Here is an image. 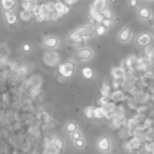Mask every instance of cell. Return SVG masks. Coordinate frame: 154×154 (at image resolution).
Instances as JSON below:
<instances>
[{"label": "cell", "instance_id": "obj_32", "mask_svg": "<svg viewBox=\"0 0 154 154\" xmlns=\"http://www.w3.org/2000/svg\"><path fill=\"white\" fill-rule=\"evenodd\" d=\"M109 103H110V97H106V96H103L98 101V103L101 105V107H105V106Z\"/></svg>", "mask_w": 154, "mask_h": 154}, {"label": "cell", "instance_id": "obj_36", "mask_svg": "<svg viewBox=\"0 0 154 154\" xmlns=\"http://www.w3.org/2000/svg\"><path fill=\"white\" fill-rule=\"evenodd\" d=\"M35 18H36V20H37L38 22H40V21H45V20H47V19H48V17H47V16L42 15V14H40V15L36 16Z\"/></svg>", "mask_w": 154, "mask_h": 154}, {"label": "cell", "instance_id": "obj_39", "mask_svg": "<svg viewBox=\"0 0 154 154\" xmlns=\"http://www.w3.org/2000/svg\"><path fill=\"white\" fill-rule=\"evenodd\" d=\"M23 50H25V52H29L30 50H31V45H28V43H25V45H23Z\"/></svg>", "mask_w": 154, "mask_h": 154}, {"label": "cell", "instance_id": "obj_42", "mask_svg": "<svg viewBox=\"0 0 154 154\" xmlns=\"http://www.w3.org/2000/svg\"><path fill=\"white\" fill-rule=\"evenodd\" d=\"M152 154H154V152H153V153H152Z\"/></svg>", "mask_w": 154, "mask_h": 154}, {"label": "cell", "instance_id": "obj_34", "mask_svg": "<svg viewBox=\"0 0 154 154\" xmlns=\"http://www.w3.org/2000/svg\"><path fill=\"white\" fill-rule=\"evenodd\" d=\"M85 145H86V143L83 138H80V139H78V141H75V146L77 148H83V147H85Z\"/></svg>", "mask_w": 154, "mask_h": 154}, {"label": "cell", "instance_id": "obj_15", "mask_svg": "<svg viewBox=\"0 0 154 154\" xmlns=\"http://www.w3.org/2000/svg\"><path fill=\"white\" fill-rule=\"evenodd\" d=\"M138 15L139 17L143 18V19H149L150 16H151V12H150L149 9H147V7H141L138 12Z\"/></svg>", "mask_w": 154, "mask_h": 154}, {"label": "cell", "instance_id": "obj_38", "mask_svg": "<svg viewBox=\"0 0 154 154\" xmlns=\"http://www.w3.org/2000/svg\"><path fill=\"white\" fill-rule=\"evenodd\" d=\"M138 4V0H130V7H136Z\"/></svg>", "mask_w": 154, "mask_h": 154}, {"label": "cell", "instance_id": "obj_13", "mask_svg": "<svg viewBox=\"0 0 154 154\" xmlns=\"http://www.w3.org/2000/svg\"><path fill=\"white\" fill-rule=\"evenodd\" d=\"M15 0H1V5L5 11H10L15 5Z\"/></svg>", "mask_w": 154, "mask_h": 154}, {"label": "cell", "instance_id": "obj_7", "mask_svg": "<svg viewBox=\"0 0 154 154\" xmlns=\"http://www.w3.org/2000/svg\"><path fill=\"white\" fill-rule=\"evenodd\" d=\"M42 45H45V47H48V48L53 49V48L57 47V45H58V40H57L55 37H49L42 41Z\"/></svg>", "mask_w": 154, "mask_h": 154}, {"label": "cell", "instance_id": "obj_8", "mask_svg": "<svg viewBox=\"0 0 154 154\" xmlns=\"http://www.w3.org/2000/svg\"><path fill=\"white\" fill-rule=\"evenodd\" d=\"M69 39H70L71 41H73L74 43H76V45H77V43H81L83 40H85V38H83V36L79 35V34L77 33L76 31L73 32V33H72L71 35H70Z\"/></svg>", "mask_w": 154, "mask_h": 154}, {"label": "cell", "instance_id": "obj_29", "mask_svg": "<svg viewBox=\"0 0 154 154\" xmlns=\"http://www.w3.org/2000/svg\"><path fill=\"white\" fill-rule=\"evenodd\" d=\"M71 138L73 139L74 141H78V139L81 138V133L79 131H75L73 133H71Z\"/></svg>", "mask_w": 154, "mask_h": 154}, {"label": "cell", "instance_id": "obj_40", "mask_svg": "<svg viewBox=\"0 0 154 154\" xmlns=\"http://www.w3.org/2000/svg\"><path fill=\"white\" fill-rule=\"evenodd\" d=\"M68 13H69V7H68V5H65V9H63L62 12H61V14H62V15H65V14H68Z\"/></svg>", "mask_w": 154, "mask_h": 154}, {"label": "cell", "instance_id": "obj_19", "mask_svg": "<svg viewBox=\"0 0 154 154\" xmlns=\"http://www.w3.org/2000/svg\"><path fill=\"white\" fill-rule=\"evenodd\" d=\"M53 145H54V147L56 148V149L58 150H61L63 148V141H62V139L61 138H55L53 141Z\"/></svg>", "mask_w": 154, "mask_h": 154}, {"label": "cell", "instance_id": "obj_26", "mask_svg": "<svg viewBox=\"0 0 154 154\" xmlns=\"http://www.w3.org/2000/svg\"><path fill=\"white\" fill-rule=\"evenodd\" d=\"M83 75L85 76L86 78H91L92 76H93V71L90 68H85L83 70Z\"/></svg>", "mask_w": 154, "mask_h": 154}, {"label": "cell", "instance_id": "obj_33", "mask_svg": "<svg viewBox=\"0 0 154 154\" xmlns=\"http://www.w3.org/2000/svg\"><path fill=\"white\" fill-rule=\"evenodd\" d=\"M47 7L51 13H54V12H55V2H54V1H50V2H48Z\"/></svg>", "mask_w": 154, "mask_h": 154}, {"label": "cell", "instance_id": "obj_30", "mask_svg": "<svg viewBox=\"0 0 154 154\" xmlns=\"http://www.w3.org/2000/svg\"><path fill=\"white\" fill-rule=\"evenodd\" d=\"M145 150L147 152H149V153H153V152H154V143H153V141H152V143L146 144Z\"/></svg>", "mask_w": 154, "mask_h": 154}, {"label": "cell", "instance_id": "obj_24", "mask_svg": "<svg viewBox=\"0 0 154 154\" xmlns=\"http://www.w3.org/2000/svg\"><path fill=\"white\" fill-rule=\"evenodd\" d=\"M65 4L63 2H61V1L55 2V12H57V13H61L62 10L65 9Z\"/></svg>", "mask_w": 154, "mask_h": 154}, {"label": "cell", "instance_id": "obj_31", "mask_svg": "<svg viewBox=\"0 0 154 154\" xmlns=\"http://www.w3.org/2000/svg\"><path fill=\"white\" fill-rule=\"evenodd\" d=\"M101 14H103V16L106 18V19H112V17H113L111 11H109V10H107V9L103 10V11H101Z\"/></svg>", "mask_w": 154, "mask_h": 154}, {"label": "cell", "instance_id": "obj_1", "mask_svg": "<svg viewBox=\"0 0 154 154\" xmlns=\"http://www.w3.org/2000/svg\"><path fill=\"white\" fill-rule=\"evenodd\" d=\"M93 56V51H91V49H81L78 51L76 57L77 59H81V60H88Z\"/></svg>", "mask_w": 154, "mask_h": 154}, {"label": "cell", "instance_id": "obj_21", "mask_svg": "<svg viewBox=\"0 0 154 154\" xmlns=\"http://www.w3.org/2000/svg\"><path fill=\"white\" fill-rule=\"evenodd\" d=\"M123 92H121V91H115V92H113V93L111 94L110 98L114 99V100H119V99L123 98Z\"/></svg>", "mask_w": 154, "mask_h": 154}, {"label": "cell", "instance_id": "obj_17", "mask_svg": "<svg viewBox=\"0 0 154 154\" xmlns=\"http://www.w3.org/2000/svg\"><path fill=\"white\" fill-rule=\"evenodd\" d=\"M32 16H33V14H32V12H28V11H22L20 13V18L22 19L23 21H29L30 19L32 18Z\"/></svg>", "mask_w": 154, "mask_h": 154}, {"label": "cell", "instance_id": "obj_6", "mask_svg": "<svg viewBox=\"0 0 154 154\" xmlns=\"http://www.w3.org/2000/svg\"><path fill=\"white\" fill-rule=\"evenodd\" d=\"M90 14H91V17L93 18L94 21H95L96 23H101L103 21V19H105V17L103 16L101 12H97V11H95V10L91 9Z\"/></svg>", "mask_w": 154, "mask_h": 154}, {"label": "cell", "instance_id": "obj_20", "mask_svg": "<svg viewBox=\"0 0 154 154\" xmlns=\"http://www.w3.org/2000/svg\"><path fill=\"white\" fill-rule=\"evenodd\" d=\"M106 31H107V28H105L103 25H97L95 29V33L96 35H98V36H103L106 34Z\"/></svg>", "mask_w": 154, "mask_h": 154}, {"label": "cell", "instance_id": "obj_18", "mask_svg": "<svg viewBox=\"0 0 154 154\" xmlns=\"http://www.w3.org/2000/svg\"><path fill=\"white\" fill-rule=\"evenodd\" d=\"M101 94L103 96H106V97H110L111 96V88L108 85H103V88H101Z\"/></svg>", "mask_w": 154, "mask_h": 154}, {"label": "cell", "instance_id": "obj_37", "mask_svg": "<svg viewBox=\"0 0 154 154\" xmlns=\"http://www.w3.org/2000/svg\"><path fill=\"white\" fill-rule=\"evenodd\" d=\"M78 0H63V3L65 5H72V4H75Z\"/></svg>", "mask_w": 154, "mask_h": 154}, {"label": "cell", "instance_id": "obj_16", "mask_svg": "<svg viewBox=\"0 0 154 154\" xmlns=\"http://www.w3.org/2000/svg\"><path fill=\"white\" fill-rule=\"evenodd\" d=\"M34 5L33 3H31L30 1H22V4H21V7H22L23 11H28V12H32L34 9Z\"/></svg>", "mask_w": 154, "mask_h": 154}, {"label": "cell", "instance_id": "obj_28", "mask_svg": "<svg viewBox=\"0 0 154 154\" xmlns=\"http://www.w3.org/2000/svg\"><path fill=\"white\" fill-rule=\"evenodd\" d=\"M32 14H33V16H38L41 14V10H40V4H35L34 5V9L33 11H32Z\"/></svg>", "mask_w": 154, "mask_h": 154}, {"label": "cell", "instance_id": "obj_35", "mask_svg": "<svg viewBox=\"0 0 154 154\" xmlns=\"http://www.w3.org/2000/svg\"><path fill=\"white\" fill-rule=\"evenodd\" d=\"M101 25H103L105 28H110L112 25V21H111V19H103V21L101 22Z\"/></svg>", "mask_w": 154, "mask_h": 154}, {"label": "cell", "instance_id": "obj_41", "mask_svg": "<svg viewBox=\"0 0 154 154\" xmlns=\"http://www.w3.org/2000/svg\"><path fill=\"white\" fill-rule=\"evenodd\" d=\"M22 1H29V0H22Z\"/></svg>", "mask_w": 154, "mask_h": 154}, {"label": "cell", "instance_id": "obj_9", "mask_svg": "<svg viewBox=\"0 0 154 154\" xmlns=\"http://www.w3.org/2000/svg\"><path fill=\"white\" fill-rule=\"evenodd\" d=\"M112 75L115 79L123 78L125 76V70L123 68H115V69L112 70Z\"/></svg>", "mask_w": 154, "mask_h": 154}, {"label": "cell", "instance_id": "obj_22", "mask_svg": "<svg viewBox=\"0 0 154 154\" xmlns=\"http://www.w3.org/2000/svg\"><path fill=\"white\" fill-rule=\"evenodd\" d=\"M94 109H95V108H93V107H88L85 109V115L88 117V118L94 117Z\"/></svg>", "mask_w": 154, "mask_h": 154}, {"label": "cell", "instance_id": "obj_5", "mask_svg": "<svg viewBox=\"0 0 154 154\" xmlns=\"http://www.w3.org/2000/svg\"><path fill=\"white\" fill-rule=\"evenodd\" d=\"M106 4H107V0H95L91 9L95 10L97 12H101L103 10H105Z\"/></svg>", "mask_w": 154, "mask_h": 154}, {"label": "cell", "instance_id": "obj_11", "mask_svg": "<svg viewBox=\"0 0 154 154\" xmlns=\"http://www.w3.org/2000/svg\"><path fill=\"white\" fill-rule=\"evenodd\" d=\"M58 70H59V73H60L61 75L63 76V77H70V76L73 74V70L68 69V68L65 65V63H63V65H59V69Z\"/></svg>", "mask_w": 154, "mask_h": 154}, {"label": "cell", "instance_id": "obj_23", "mask_svg": "<svg viewBox=\"0 0 154 154\" xmlns=\"http://www.w3.org/2000/svg\"><path fill=\"white\" fill-rule=\"evenodd\" d=\"M105 110H106V112L107 113H112V112L115 110V108H116V106H115V103H112V101H110L109 103H107V105L105 106Z\"/></svg>", "mask_w": 154, "mask_h": 154}, {"label": "cell", "instance_id": "obj_14", "mask_svg": "<svg viewBox=\"0 0 154 154\" xmlns=\"http://www.w3.org/2000/svg\"><path fill=\"white\" fill-rule=\"evenodd\" d=\"M5 15V19H7V23H10V25H14V23L17 21V17H16V15H14L13 13H11V12H5L4 13Z\"/></svg>", "mask_w": 154, "mask_h": 154}, {"label": "cell", "instance_id": "obj_10", "mask_svg": "<svg viewBox=\"0 0 154 154\" xmlns=\"http://www.w3.org/2000/svg\"><path fill=\"white\" fill-rule=\"evenodd\" d=\"M131 37V32H130L129 29H123V31L119 34V39H121L123 42H127L128 40Z\"/></svg>", "mask_w": 154, "mask_h": 154}, {"label": "cell", "instance_id": "obj_4", "mask_svg": "<svg viewBox=\"0 0 154 154\" xmlns=\"http://www.w3.org/2000/svg\"><path fill=\"white\" fill-rule=\"evenodd\" d=\"M152 38L151 36L149 35V34H143V35H141L138 37V39H137V42H138L139 45H141V47H146V45H148L150 42H151Z\"/></svg>", "mask_w": 154, "mask_h": 154}, {"label": "cell", "instance_id": "obj_2", "mask_svg": "<svg viewBox=\"0 0 154 154\" xmlns=\"http://www.w3.org/2000/svg\"><path fill=\"white\" fill-rule=\"evenodd\" d=\"M97 146H98V149L103 152H108L111 149V143H110L109 139L106 138V137H103V138L99 139Z\"/></svg>", "mask_w": 154, "mask_h": 154}, {"label": "cell", "instance_id": "obj_43", "mask_svg": "<svg viewBox=\"0 0 154 154\" xmlns=\"http://www.w3.org/2000/svg\"><path fill=\"white\" fill-rule=\"evenodd\" d=\"M153 23H154V20H153Z\"/></svg>", "mask_w": 154, "mask_h": 154}, {"label": "cell", "instance_id": "obj_27", "mask_svg": "<svg viewBox=\"0 0 154 154\" xmlns=\"http://www.w3.org/2000/svg\"><path fill=\"white\" fill-rule=\"evenodd\" d=\"M67 131H69L70 133H73V132L77 131V125L74 123H70L67 125Z\"/></svg>", "mask_w": 154, "mask_h": 154}, {"label": "cell", "instance_id": "obj_3", "mask_svg": "<svg viewBox=\"0 0 154 154\" xmlns=\"http://www.w3.org/2000/svg\"><path fill=\"white\" fill-rule=\"evenodd\" d=\"M76 32H77L80 36H83L85 39L88 37H91V36L93 35V30H92L90 27H88V25L78 28V29L76 30Z\"/></svg>", "mask_w": 154, "mask_h": 154}, {"label": "cell", "instance_id": "obj_12", "mask_svg": "<svg viewBox=\"0 0 154 154\" xmlns=\"http://www.w3.org/2000/svg\"><path fill=\"white\" fill-rule=\"evenodd\" d=\"M106 114L107 112L103 107H97L94 109V117L96 118H103V116H106Z\"/></svg>", "mask_w": 154, "mask_h": 154}, {"label": "cell", "instance_id": "obj_25", "mask_svg": "<svg viewBox=\"0 0 154 154\" xmlns=\"http://www.w3.org/2000/svg\"><path fill=\"white\" fill-rule=\"evenodd\" d=\"M129 145L132 149H136V148H138L139 146H141V141H139L138 138H133L131 141H130Z\"/></svg>", "mask_w": 154, "mask_h": 154}]
</instances>
